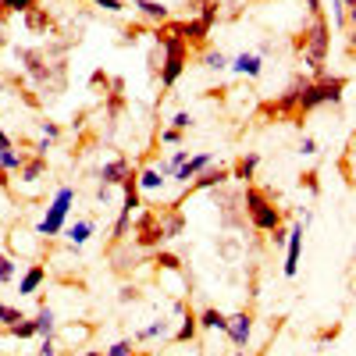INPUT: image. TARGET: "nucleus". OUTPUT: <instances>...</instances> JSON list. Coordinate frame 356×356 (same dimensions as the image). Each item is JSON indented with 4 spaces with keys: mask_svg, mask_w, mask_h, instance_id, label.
Here are the masks:
<instances>
[{
    "mask_svg": "<svg viewBox=\"0 0 356 356\" xmlns=\"http://www.w3.org/2000/svg\"><path fill=\"white\" fill-rule=\"evenodd\" d=\"M342 89H346V79H321V82H310V86L303 89L300 107H296L292 122H296V125H303V114H310L314 107H321V104H339Z\"/></svg>",
    "mask_w": 356,
    "mask_h": 356,
    "instance_id": "1",
    "label": "nucleus"
},
{
    "mask_svg": "<svg viewBox=\"0 0 356 356\" xmlns=\"http://www.w3.org/2000/svg\"><path fill=\"white\" fill-rule=\"evenodd\" d=\"M328 43H332V36H328V22H324L321 15L314 18V25L307 29V33L296 36V50H303L307 65H310L314 72L324 68V57H328Z\"/></svg>",
    "mask_w": 356,
    "mask_h": 356,
    "instance_id": "2",
    "label": "nucleus"
},
{
    "mask_svg": "<svg viewBox=\"0 0 356 356\" xmlns=\"http://www.w3.org/2000/svg\"><path fill=\"white\" fill-rule=\"evenodd\" d=\"M246 214H250L253 228H260V232L282 228V214L275 211V203L267 200L260 189H253V186H246Z\"/></svg>",
    "mask_w": 356,
    "mask_h": 356,
    "instance_id": "3",
    "label": "nucleus"
},
{
    "mask_svg": "<svg viewBox=\"0 0 356 356\" xmlns=\"http://www.w3.org/2000/svg\"><path fill=\"white\" fill-rule=\"evenodd\" d=\"M72 200H75L72 189H61V193H57V200H54V207H50V214L40 221V235H57V232H61V225H65V218H68Z\"/></svg>",
    "mask_w": 356,
    "mask_h": 356,
    "instance_id": "4",
    "label": "nucleus"
},
{
    "mask_svg": "<svg viewBox=\"0 0 356 356\" xmlns=\"http://www.w3.org/2000/svg\"><path fill=\"white\" fill-rule=\"evenodd\" d=\"M307 86H310V79H296V82L285 89V93H282V100H278V104H267L264 111L282 114V118L289 114V118H292V114H296V107H300V97H303V89H307Z\"/></svg>",
    "mask_w": 356,
    "mask_h": 356,
    "instance_id": "5",
    "label": "nucleus"
},
{
    "mask_svg": "<svg viewBox=\"0 0 356 356\" xmlns=\"http://www.w3.org/2000/svg\"><path fill=\"white\" fill-rule=\"evenodd\" d=\"M300 250H303V225H296L289 232V260H285V275L289 278L300 271Z\"/></svg>",
    "mask_w": 356,
    "mask_h": 356,
    "instance_id": "6",
    "label": "nucleus"
},
{
    "mask_svg": "<svg viewBox=\"0 0 356 356\" xmlns=\"http://www.w3.org/2000/svg\"><path fill=\"white\" fill-rule=\"evenodd\" d=\"M250 328H253V317H250V314H235V317H228V328H225V332L232 335L235 346L243 349L246 339H250Z\"/></svg>",
    "mask_w": 356,
    "mask_h": 356,
    "instance_id": "7",
    "label": "nucleus"
},
{
    "mask_svg": "<svg viewBox=\"0 0 356 356\" xmlns=\"http://www.w3.org/2000/svg\"><path fill=\"white\" fill-rule=\"evenodd\" d=\"M225 178H232V171H228V168H203V175L189 186V193H196V189H214V186H221V182H225Z\"/></svg>",
    "mask_w": 356,
    "mask_h": 356,
    "instance_id": "8",
    "label": "nucleus"
},
{
    "mask_svg": "<svg viewBox=\"0 0 356 356\" xmlns=\"http://www.w3.org/2000/svg\"><path fill=\"white\" fill-rule=\"evenodd\" d=\"M203 168H211V154H200V157H193L189 164H178L171 175L178 178V182H189V178H196Z\"/></svg>",
    "mask_w": 356,
    "mask_h": 356,
    "instance_id": "9",
    "label": "nucleus"
},
{
    "mask_svg": "<svg viewBox=\"0 0 356 356\" xmlns=\"http://www.w3.org/2000/svg\"><path fill=\"white\" fill-rule=\"evenodd\" d=\"M43 278H47V271H43V264H33V267H29V271H25V278H22V285H18V292L22 296H33L40 285H43Z\"/></svg>",
    "mask_w": 356,
    "mask_h": 356,
    "instance_id": "10",
    "label": "nucleus"
},
{
    "mask_svg": "<svg viewBox=\"0 0 356 356\" xmlns=\"http://www.w3.org/2000/svg\"><path fill=\"white\" fill-rule=\"evenodd\" d=\"M125 175H129V164H125V161H111V164H104V171H100L104 186H122Z\"/></svg>",
    "mask_w": 356,
    "mask_h": 356,
    "instance_id": "11",
    "label": "nucleus"
},
{
    "mask_svg": "<svg viewBox=\"0 0 356 356\" xmlns=\"http://www.w3.org/2000/svg\"><path fill=\"white\" fill-rule=\"evenodd\" d=\"M196 324H200V328H218V332H225V328H228V317H225L221 310L211 307V310H203V314H200Z\"/></svg>",
    "mask_w": 356,
    "mask_h": 356,
    "instance_id": "12",
    "label": "nucleus"
},
{
    "mask_svg": "<svg viewBox=\"0 0 356 356\" xmlns=\"http://www.w3.org/2000/svg\"><path fill=\"white\" fill-rule=\"evenodd\" d=\"M257 164H260V157H257V154L243 157L239 164L232 168V178H239V182H250V178H253V171H257Z\"/></svg>",
    "mask_w": 356,
    "mask_h": 356,
    "instance_id": "13",
    "label": "nucleus"
},
{
    "mask_svg": "<svg viewBox=\"0 0 356 356\" xmlns=\"http://www.w3.org/2000/svg\"><path fill=\"white\" fill-rule=\"evenodd\" d=\"M235 72H243V75H260V57L257 54H239V57H235V65H232Z\"/></svg>",
    "mask_w": 356,
    "mask_h": 356,
    "instance_id": "14",
    "label": "nucleus"
},
{
    "mask_svg": "<svg viewBox=\"0 0 356 356\" xmlns=\"http://www.w3.org/2000/svg\"><path fill=\"white\" fill-rule=\"evenodd\" d=\"M136 8H139L146 18H157V22H164V18H168V8H164V4H157V0H136Z\"/></svg>",
    "mask_w": 356,
    "mask_h": 356,
    "instance_id": "15",
    "label": "nucleus"
},
{
    "mask_svg": "<svg viewBox=\"0 0 356 356\" xmlns=\"http://www.w3.org/2000/svg\"><path fill=\"white\" fill-rule=\"evenodd\" d=\"M33 324H36V335H50V332H54V314H50V307H47V303L40 307V314H36V321H33Z\"/></svg>",
    "mask_w": 356,
    "mask_h": 356,
    "instance_id": "16",
    "label": "nucleus"
},
{
    "mask_svg": "<svg viewBox=\"0 0 356 356\" xmlns=\"http://www.w3.org/2000/svg\"><path fill=\"white\" fill-rule=\"evenodd\" d=\"M89 232H93V221H79V225L68 228V239H72L75 246H82V243L89 239Z\"/></svg>",
    "mask_w": 356,
    "mask_h": 356,
    "instance_id": "17",
    "label": "nucleus"
},
{
    "mask_svg": "<svg viewBox=\"0 0 356 356\" xmlns=\"http://www.w3.org/2000/svg\"><path fill=\"white\" fill-rule=\"evenodd\" d=\"M8 332H11L15 339H33V335H36V324L22 317V321H15V324H8Z\"/></svg>",
    "mask_w": 356,
    "mask_h": 356,
    "instance_id": "18",
    "label": "nucleus"
},
{
    "mask_svg": "<svg viewBox=\"0 0 356 356\" xmlns=\"http://www.w3.org/2000/svg\"><path fill=\"white\" fill-rule=\"evenodd\" d=\"M196 328H200L196 317H186V321H182V328L175 332V342H193V339H196Z\"/></svg>",
    "mask_w": 356,
    "mask_h": 356,
    "instance_id": "19",
    "label": "nucleus"
},
{
    "mask_svg": "<svg viewBox=\"0 0 356 356\" xmlns=\"http://www.w3.org/2000/svg\"><path fill=\"white\" fill-rule=\"evenodd\" d=\"M36 0H0V15H15V11H33Z\"/></svg>",
    "mask_w": 356,
    "mask_h": 356,
    "instance_id": "20",
    "label": "nucleus"
},
{
    "mask_svg": "<svg viewBox=\"0 0 356 356\" xmlns=\"http://www.w3.org/2000/svg\"><path fill=\"white\" fill-rule=\"evenodd\" d=\"M136 182H139L143 189H157V186L164 182V178H161V171H154V168H146L143 175H136Z\"/></svg>",
    "mask_w": 356,
    "mask_h": 356,
    "instance_id": "21",
    "label": "nucleus"
},
{
    "mask_svg": "<svg viewBox=\"0 0 356 356\" xmlns=\"http://www.w3.org/2000/svg\"><path fill=\"white\" fill-rule=\"evenodd\" d=\"M25 164L22 154H11V150H0V168H8V171H18Z\"/></svg>",
    "mask_w": 356,
    "mask_h": 356,
    "instance_id": "22",
    "label": "nucleus"
},
{
    "mask_svg": "<svg viewBox=\"0 0 356 356\" xmlns=\"http://www.w3.org/2000/svg\"><path fill=\"white\" fill-rule=\"evenodd\" d=\"M43 171H47V161H43V157L29 161V164H25V182H36V178H40Z\"/></svg>",
    "mask_w": 356,
    "mask_h": 356,
    "instance_id": "23",
    "label": "nucleus"
},
{
    "mask_svg": "<svg viewBox=\"0 0 356 356\" xmlns=\"http://www.w3.org/2000/svg\"><path fill=\"white\" fill-rule=\"evenodd\" d=\"M178 232H182V218H168V221H161V235H164V239H175V235Z\"/></svg>",
    "mask_w": 356,
    "mask_h": 356,
    "instance_id": "24",
    "label": "nucleus"
},
{
    "mask_svg": "<svg viewBox=\"0 0 356 356\" xmlns=\"http://www.w3.org/2000/svg\"><path fill=\"white\" fill-rule=\"evenodd\" d=\"M107 356H132V342H129V339H122V342H114V346L107 349Z\"/></svg>",
    "mask_w": 356,
    "mask_h": 356,
    "instance_id": "25",
    "label": "nucleus"
},
{
    "mask_svg": "<svg viewBox=\"0 0 356 356\" xmlns=\"http://www.w3.org/2000/svg\"><path fill=\"white\" fill-rule=\"evenodd\" d=\"M11 278H15V264L0 253V282H11Z\"/></svg>",
    "mask_w": 356,
    "mask_h": 356,
    "instance_id": "26",
    "label": "nucleus"
},
{
    "mask_svg": "<svg viewBox=\"0 0 356 356\" xmlns=\"http://www.w3.org/2000/svg\"><path fill=\"white\" fill-rule=\"evenodd\" d=\"M0 321H4V324H15V321H22V314H18L15 307H4V303H0Z\"/></svg>",
    "mask_w": 356,
    "mask_h": 356,
    "instance_id": "27",
    "label": "nucleus"
},
{
    "mask_svg": "<svg viewBox=\"0 0 356 356\" xmlns=\"http://www.w3.org/2000/svg\"><path fill=\"white\" fill-rule=\"evenodd\" d=\"M164 328H168V321H157V324H150L146 332H139V339H154V335H164Z\"/></svg>",
    "mask_w": 356,
    "mask_h": 356,
    "instance_id": "28",
    "label": "nucleus"
},
{
    "mask_svg": "<svg viewBox=\"0 0 356 356\" xmlns=\"http://www.w3.org/2000/svg\"><path fill=\"white\" fill-rule=\"evenodd\" d=\"M203 61H207V68H218V72H221V68L228 65V61H225V54H207Z\"/></svg>",
    "mask_w": 356,
    "mask_h": 356,
    "instance_id": "29",
    "label": "nucleus"
},
{
    "mask_svg": "<svg viewBox=\"0 0 356 356\" xmlns=\"http://www.w3.org/2000/svg\"><path fill=\"white\" fill-rule=\"evenodd\" d=\"M93 4H97V8H104V11H122V8H125L122 0H93Z\"/></svg>",
    "mask_w": 356,
    "mask_h": 356,
    "instance_id": "30",
    "label": "nucleus"
},
{
    "mask_svg": "<svg viewBox=\"0 0 356 356\" xmlns=\"http://www.w3.org/2000/svg\"><path fill=\"white\" fill-rule=\"evenodd\" d=\"M171 125H175L178 132H182V129H189V125H193V118H189V114L182 111V114H175V122H171Z\"/></svg>",
    "mask_w": 356,
    "mask_h": 356,
    "instance_id": "31",
    "label": "nucleus"
},
{
    "mask_svg": "<svg viewBox=\"0 0 356 356\" xmlns=\"http://www.w3.org/2000/svg\"><path fill=\"white\" fill-rule=\"evenodd\" d=\"M161 139H164V143H178V139H182V132H178V129H164Z\"/></svg>",
    "mask_w": 356,
    "mask_h": 356,
    "instance_id": "32",
    "label": "nucleus"
},
{
    "mask_svg": "<svg viewBox=\"0 0 356 356\" xmlns=\"http://www.w3.org/2000/svg\"><path fill=\"white\" fill-rule=\"evenodd\" d=\"M29 25H33V29H40V25H47V18H43L40 11H33V15H29Z\"/></svg>",
    "mask_w": 356,
    "mask_h": 356,
    "instance_id": "33",
    "label": "nucleus"
},
{
    "mask_svg": "<svg viewBox=\"0 0 356 356\" xmlns=\"http://www.w3.org/2000/svg\"><path fill=\"white\" fill-rule=\"evenodd\" d=\"M300 150H303V154H314V150H317V146H314V139H310V136L303 139V146H300Z\"/></svg>",
    "mask_w": 356,
    "mask_h": 356,
    "instance_id": "34",
    "label": "nucleus"
},
{
    "mask_svg": "<svg viewBox=\"0 0 356 356\" xmlns=\"http://www.w3.org/2000/svg\"><path fill=\"white\" fill-rule=\"evenodd\" d=\"M40 356H54V342H50V339L43 342V349H40Z\"/></svg>",
    "mask_w": 356,
    "mask_h": 356,
    "instance_id": "35",
    "label": "nucleus"
},
{
    "mask_svg": "<svg viewBox=\"0 0 356 356\" xmlns=\"http://www.w3.org/2000/svg\"><path fill=\"white\" fill-rule=\"evenodd\" d=\"M0 150H11V139H8L4 132H0Z\"/></svg>",
    "mask_w": 356,
    "mask_h": 356,
    "instance_id": "36",
    "label": "nucleus"
},
{
    "mask_svg": "<svg viewBox=\"0 0 356 356\" xmlns=\"http://www.w3.org/2000/svg\"><path fill=\"white\" fill-rule=\"evenodd\" d=\"M342 8H346V11H353V8H356V0H342Z\"/></svg>",
    "mask_w": 356,
    "mask_h": 356,
    "instance_id": "37",
    "label": "nucleus"
},
{
    "mask_svg": "<svg viewBox=\"0 0 356 356\" xmlns=\"http://www.w3.org/2000/svg\"><path fill=\"white\" fill-rule=\"evenodd\" d=\"M235 356H246V349H239V353H235Z\"/></svg>",
    "mask_w": 356,
    "mask_h": 356,
    "instance_id": "38",
    "label": "nucleus"
},
{
    "mask_svg": "<svg viewBox=\"0 0 356 356\" xmlns=\"http://www.w3.org/2000/svg\"><path fill=\"white\" fill-rule=\"evenodd\" d=\"M86 356H100V353H86Z\"/></svg>",
    "mask_w": 356,
    "mask_h": 356,
    "instance_id": "39",
    "label": "nucleus"
}]
</instances>
